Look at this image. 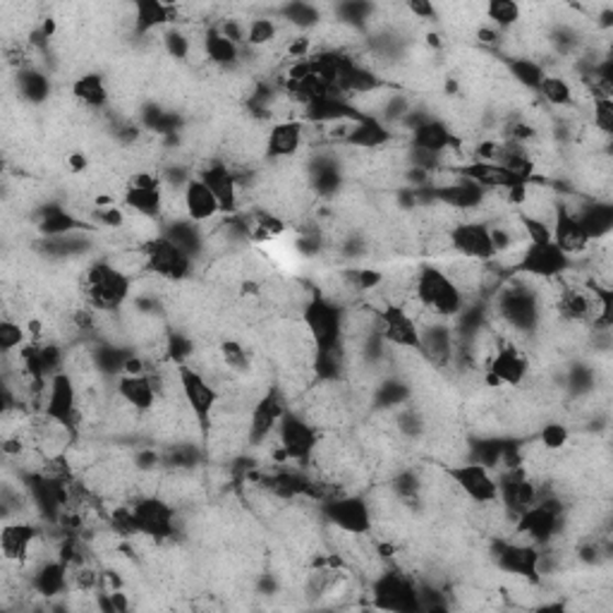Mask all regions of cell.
<instances>
[{
  "label": "cell",
  "mask_w": 613,
  "mask_h": 613,
  "mask_svg": "<svg viewBox=\"0 0 613 613\" xmlns=\"http://www.w3.org/2000/svg\"><path fill=\"white\" fill-rule=\"evenodd\" d=\"M85 304L97 312H120L132 300V278L120 274L109 259L91 261L79 276Z\"/></svg>",
  "instance_id": "cell-1"
},
{
  "label": "cell",
  "mask_w": 613,
  "mask_h": 613,
  "mask_svg": "<svg viewBox=\"0 0 613 613\" xmlns=\"http://www.w3.org/2000/svg\"><path fill=\"white\" fill-rule=\"evenodd\" d=\"M415 300L424 306V312H430L438 319H446V322H453L465 306L462 292L450 281L442 266H434V264L420 266L417 283H415Z\"/></svg>",
  "instance_id": "cell-2"
},
{
  "label": "cell",
  "mask_w": 613,
  "mask_h": 613,
  "mask_svg": "<svg viewBox=\"0 0 613 613\" xmlns=\"http://www.w3.org/2000/svg\"><path fill=\"white\" fill-rule=\"evenodd\" d=\"M300 319H302L304 328L310 331V338L314 343L316 355L343 348L345 306L331 302L328 298L322 296V292L314 290V296L310 302H306Z\"/></svg>",
  "instance_id": "cell-3"
},
{
  "label": "cell",
  "mask_w": 613,
  "mask_h": 613,
  "mask_svg": "<svg viewBox=\"0 0 613 613\" xmlns=\"http://www.w3.org/2000/svg\"><path fill=\"white\" fill-rule=\"evenodd\" d=\"M322 515L326 525L355 537H371L375 530V515H371L369 501L365 494H333L322 503Z\"/></svg>",
  "instance_id": "cell-4"
},
{
  "label": "cell",
  "mask_w": 613,
  "mask_h": 613,
  "mask_svg": "<svg viewBox=\"0 0 613 613\" xmlns=\"http://www.w3.org/2000/svg\"><path fill=\"white\" fill-rule=\"evenodd\" d=\"M319 442L322 438H319L316 426L306 422V417L300 415L298 410L288 408L286 415L281 417V424H278V460L298 465L312 462Z\"/></svg>",
  "instance_id": "cell-5"
},
{
  "label": "cell",
  "mask_w": 613,
  "mask_h": 613,
  "mask_svg": "<svg viewBox=\"0 0 613 613\" xmlns=\"http://www.w3.org/2000/svg\"><path fill=\"white\" fill-rule=\"evenodd\" d=\"M491 556H494V566L505 578H517L532 584L542 582L539 572V558L542 549L535 544L517 542L511 537L491 539Z\"/></svg>",
  "instance_id": "cell-6"
},
{
  "label": "cell",
  "mask_w": 613,
  "mask_h": 613,
  "mask_svg": "<svg viewBox=\"0 0 613 613\" xmlns=\"http://www.w3.org/2000/svg\"><path fill=\"white\" fill-rule=\"evenodd\" d=\"M180 381H182V401L192 412V417L197 420L199 432H202V442L207 444V438L211 434L213 412H216L221 403V391L202 375V371H197L190 365H180Z\"/></svg>",
  "instance_id": "cell-7"
},
{
  "label": "cell",
  "mask_w": 613,
  "mask_h": 613,
  "mask_svg": "<svg viewBox=\"0 0 613 613\" xmlns=\"http://www.w3.org/2000/svg\"><path fill=\"white\" fill-rule=\"evenodd\" d=\"M132 515H135L137 532L158 544L170 542L178 535V511L168 499L161 494L154 497H137L130 501Z\"/></svg>",
  "instance_id": "cell-8"
},
{
  "label": "cell",
  "mask_w": 613,
  "mask_h": 613,
  "mask_svg": "<svg viewBox=\"0 0 613 613\" xmlns=\"http://www.w3.org/2000/svg\"><path fill=\"white\" fill-rule=\"evenodd\" d=\"M42 412L48 420L68 426L75 436H79V430H82L85 424V412H82V403H79V389L70 371L63 369L51 379L48 395Z\"/></svg>",
  "instance_id": "cell-9"
},
{
  "label": "cell",
  "mask_w": 613,
  "mask_h": 613,
  "mask_svg": "<svg viewBox=\"0 0 613 613\" xmlns=\"http://www.w3.org/2000/svg\"><path fill=\"white\" fill-rule=\"evenodd\" d=\"M146 249V271L164 278L168 283H185L190 281L192 269H194V259L188 255V252L180 249L172 239H168L164 233L149 239L144 245Z\"/></svg>",
  "instance_id": "cell-10"
},
{
  "label": "cell",
  "mask_w": 613,
  "mask_h": 613,
  "mask_svg": "<svg viewBox=\"0 0 613 613\" xmlns=\"http://www.w3.org/2000/svg\"><path fill=\"white\" fill-rule=\"evenodd\" d=\"M371 599L383 611H420V588L403 570H383L371 580Z\"/></svg>",
  "instance_id": "cell-11"
},
{
  "label": "cell",
  "mask_w": 613,
  "mask_h": 613,
  "mask_svg": "<svg viewBox=\"0 0 613 613\" xmlns=\"http://www.w3.org/2000/svg\"><path fill=\"white\" fill-rule=\"evenodd\" d=\"M123 207L127 213L164 221V185L158 170L132 172L123 192Z\"/></svg>",
  "instance_id": "cell-12"
},
{
  "label": "cell",
  "mask_w": 613,
  "mask_h": 613,
  "mask_svg": "<svg viewBox=\"0 0 613 613\" xmlns=\"http://www.w3.org/2000/svg\"><path fill=\"white\" fill-rule=\"evenodd\" d=\"M446 472L470 503H491L499 499V477L484 465L460 460L456 465H446Z\"/></svg>",
  "instance_id": "cell-13"
},
{
  "label": "cell",
  "mask_w": 613,
  "mask_h": 613,
  "mask_svg": "<svg viewBox=\"0 0 613 613\" xmlns=\"http://www.w3.org/2000/svg\"><path fill=\"white\" fill-rule=\"evenodd\" d=\"M570 264L572 259L554 245V239H549V243H530L511 274H525L537 278V281H551V278H561L570 269Z\"/></svg>",
  "instance_id": "cell-14"
},
{
  "label": "cell",
  "mask_w": 613,
  "mask_h": 613,
  "mask_svg": "<svg viewBox=\"0 0 613 613\" xmlns=\"http://www.w3.org/2000/svg\"><path fill=\"white\" fill-rule=\"evenodd\" d=\"M530 369H532V359L523 348H520V345L501 343L484 369V383L489 389H497V386H511V389H517V386H523V381L527 379Z\"/></svg>",
  "instance_id": "cell-15"
},
{
  "label": "cell",
  "mask_w": 613,
  "mask_h": 613,
  "mask_svg": "<svg viewBox=\"0 0 613 613\" xmlns=\"http://www.w3.org/2000/svg\"><path fill=\"white\" fill-rule=\"evenodd\" d=\"M448 235H450L453 255L456 257L482 261V264L494 261L497 249H494V243H491V233H489L487 223L460 221L453 225Z\"/></svg>",
  "instance_id": "cell-16"
},
{
  "label": "cell",
  "mask_w": 613,
  "mask_h": 613,
  "mask_svg": "<svg viewBox=\"0 0 613 613\" xmlns=\"http://www.w3.org/2000/svg\"><path fill=\"white\" fill-rule=\"evenodd\" d=\"M379 336L393 348L420 350V326L403 304H386L379 310Z\"/></svg>",
  "instance_id": "cell-17"
},
{
  "label": "cell",
  "mask_w": 613,
  "mask_h": 613,
  "mask_svg": "<svg viewBox=\"0 0 613 613\" xmlns=\"http://www.w3.org/2000/svg\"><path fill=\"white\" fill-rule=\"evenodd\" d=\"M197 178L202 180L207 188L213 192V197L219 199L221 213H237L239 209V190L233 168L223 161V158H209L199 168Z\"/></svg>",
  "instance_id": "cell-18"
},
{
  "label": "cell",
  "mask_w": 613,
  "mask_h": 613,
  "mask_svg": "<svg viewBox=\"0 0 613 613\" xmlns=\"http://www.w3.org/2000/svg\"><path fill=\"white\" fill-rule=\"evenodd\" d=\"M304 149V123L302 120H281L266 132V161L283 164L296 161Z\"/></svg>",
  "instance_id": "cell-19"
},
{
  "label": "cell",
  "mask_w": 613,
  "mask_h": 613,
  "mask_svg": "<svg viewBox=\"0 0 613 613\" xmlns=\"http://www.w3.org/2000/svg\"><path fill=\"white\" fill-rule=\"evenodd\" d=\"M551 239H554V245L570 259H582L584 255H588V249L592 245V239L588 237V233L582 231L578 219L566 209L561 197H558V207H556L554 221H551Z\"/></svg>",
  "instance_id": "cell-20"
},
{
  "label": "cell",
  "mask_w": 613,
  "mask_h": 613,
  "mask_svg": "<svg viewBox=\"0 0 613 613\" xmlns=\"http://www.w3.org/2000/svg\"><path fill=\"white\" fill-rule=\"evenodd\" d=\"M42 535V530L34 523V520H8L0 530V551H3V561L20 566L24 570L26 558L34 542Z\"/></svg>",
  "instance_id": "cell-21"
},
{
  "label": "cell",
  "mask_w": 613,
  "mask_h": 613,
  "mask_svg": "<svg viewBox=\"0 0 613 613\" xmlns=\"http://www.w3.org/2000/svg\"><path fill=\"white\" fill-rule=\"evenodd\" d=\"M176 24L178 5L158 3V0H137V3L132 5V36L140 38V42Z\"/></svg>",
  "instance_id": "cell-22"
},
{
  "label": "cell",
  "mask_w": 613,
  "mask_h": 613,
  "mask_svg": "<svg viewBox=\"0 0 613 613\" xmlns=\"http://www.w3.org/2000/svg\"><path fill=\"white\" fill-rule=\"evenodd\" d=\"M458 144L460 140L453 135V130L442 118H424L408 135V146L430 154H444L446 149H453V146Z\"/></svg>",
  "instance_id": "cell-23"
},
{
  "label": "cell",
  "mask_w": 613,
  "mask_h": 613,
  "mask_svg": "<svg viewBox=\"0 0 613 613\" xmlns=\"http://www.w3.org/2000/svg\"><path fill=\"white\" fill-rule=\"evenodd\" d=\"M70 94L77 105H82L89 113H103L111 105V87L103 75L89 70L75 77Z\"/></svg>",
  "instance_id": "cell-24"
},
{
  "label": "cell",
  "mask_w": 613,
  "mask_h": 613,
  "mask_svg": "<svg viewBox=\"0 0 613 613\" xmlns=\"http://www.w3.org/2000/svg\"><path fill=\"white\" fill-rule=\"evenodd\" d=\"M115 395L120 401H125L130 408H135L142 415L146 412H152L158 403V393H156V386L152 381V375L146 371V375H123L115 379Z\"/></svg>",
  "instance_id": "cell-25"
},
{
  "label": "cell",
  "mask_w": 613,
  "mask_h": 613,
  "mask_svg": "<svg viewBox=\"0 0 613 613\" xmlns=\"http://www.w3.org/2000/svg\"><path fill=\"white\" fill-rule=\"evenodd\" d=\"M185 209H188V219L199 225L221 216L219 199L213 197V192L197 176L185 188Z\"/></svg>",
  "instance_id": "cell-26"
},
{
  "label": "cell",
  "mask_w": 613,
  "mask_h": 613,
  "mask_svg": "<svg viewBox=\"0 0 613 613\" xmlns=\"http://www.w3.org/2000/svg\"><path fill=\"white\" fill-rule=\"evenodd\" d=\"M12 85H15V94L24 105H42L51 99L53 91L51 79L42 68L18 70L12 77Z\"/></svg>",
  "instance_id": "cell-27"
},
{
  "label": "cell",
  "mask_w": 613,
  "mask_h": 613,
  "mask_svg": "<svg viewBox=\"0 0 613 613\" xmlns=\"http://www.w3.org/2000/svg\"><path fill=\"white\" fill-rule=\"evenodd\" d=\"M501 65L505 75H509L517 87H523L525 91H530V94H537V89L546 75L539 60L520 56V58H501Z\"/></svg>",
  "instance_id": "cell-28"
},
{
  "label": "cell",
  "mask_w": 613,
  "mask_h": 613,
  "mask_svg": "<svg viewBox=\"0 0 613 613\" xmlns=\"http://www.w3.org/2000/svg\"><path fill=\"white\" fill-rule=\"evenodd\" d=\"M537 94H539V101L544 105H549L551 111H564L572 105V91H570V82L566 75L546 73L537 89Z\"/></svg>",
  "instance_id": "cell-29"
},
{
  "label": "cell",
  "mask_w": 613,
  "mask_h": 613,
  "mask_svg": "<svg viewBox=\"0 0 613 613\" xmlns=\"http://www.w3.org/2000/svg\"><path fill=\"white\" fill-rule=\"evenodd\" d=\"M484 18L494 30L511 32L523 20V10L513 0H491L484 5Z\"/></svg>",
  "instance_id": "cell-30"
},
{
  "label": "cell",
  "mask_w": 613,
  "mask_h": 613,
  "mask_svg": "<svg viewBox=\"0 0 613 613\" xmlns=\"http://www.w3.org/2000/svg\"><path fill=\"white\" fill-rule=\"evenodd\" d=\"M570 436H572V430L561 420H546L544 424H539V430H537V442L544 448L556 450V453L568 448Z\"/></svg>",
  "instance_id": "cell-31"
},
{
  "label": "cell",
  "mask_w": 613,
  "mask_h": 613,
  "mask_svg": "<svg viewBox=\"0 0 613 613\" xmlns=\"http://www.w3.org/2000/svg\"><path fill=\"white\" fill-rule=\"evenodd\" d=\"M24 345H26V331L22 328L20 319L3 316V322H0V350H3V355H10L22 350Z\"/></svg>",
  "instance_id": "cell-32"
}]
</instances>
